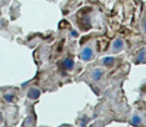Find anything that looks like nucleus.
I'll list each match as a JSON object with an SVG mask.
<instances>
[{
	"label": "nucleus",
	"instance_id": "obj_1",
	"mask_svg": "<svg viewBox=\"0 0 146 127\" xmlns=\"http://www.w3.org/2000/svg\"><path fill=\"white\" fill-rule=\"evenodd\" d=\"M80 58L82 61H90V60L94 58V50H92L91 46H86V48L82 49Z\"/></svg>",
	"mask_w": 146,
	"mask_h": 127
},
{
	"label": "nucleus",
	"instance_id": "obj_2",
	"mask_svg": "<svg viewBox=\"0 0 146 127\" xmlns=\"http://www.w3.org/2000/svg\"><path fill=\"white\" fill-rule=\"evenodd\" d=\"M122 49H124V40H122V39H116V40H114V42H112V46H111L112 52H119V51H121Z\"/></svg>",
	"mask_w": 146,
	"mask_h": 127
},
{
	"label": "nucleus",
	"instance_id": "obj_3",
	"mask_svg": "<svg viewBox=\"0 0 146 127\" xmlns=\"http://www.w3.org/2000/svg\"><path fill=\"white\" fill-rule=\"evenodd\" d=\"M74 66H75V62H74L72 59L66 58V59L62 60V67H64L65 70H68V71H70V70L74 69Z\"/></svg>",
	"mask_w": 146,
	"mask_h": 127
},
{
	"label": "nucleus",
	"instance_id": "obj_4",
	"mask_svg": "<svg viewBox=\"0 0 146 127\" xmlns=\"http://www.w3.org/2000/svg\"><path fill=\"white\" fill-rule=\"evenodd\" d=\"M102 75H104V71H102L101 69H94L92 72H91V79L98 82L102 79Z\"/></svg>",
	"mask_w": 146,
	"mask_h": 127
},
{
	"label": "nucleus",
	"instance_id": "obj_5",
	"mask_svg": "<svg viewBox=\"0 0 146 127\" xmlns=\"http://www.w3.org/2000/svg\"><path fill=\"white\" fill-rule=\"evenodd\" d=\"M40 90L39 89H36V87H31L30 90L28 91V97L30 99V100H36V99H39L40 97Z\"/></svg>",
	"mask_w": 146,
	"mask_h": 127
},
{
	"label": "nucleus",
	"instance_id": "obj_6",
	"mask_svg": "<svg viewBox=\"0 0 146 127\" xmlns=\"http://www.w3.org/2000/svg\"><path fill=\"white\" fill-rule=\"evenodd\" d=\"M101 62L104 66H106V67H111V66L115 64V59L112 58V56H106V58L102 59Z\"/></svg>",
	"mask_w": 146,
	"mask_h": 127
},
{
	"label": "nucleus",
	"instance_id": "obj_7",
	"mask_svg": "<svg viewBox=\"0 0 146 127\" xmlns=\"http://www.w3.org/2000/svg\"><path fill=\"white\" fill-rule=\"evenodd\" d=\"M145 52H146L145 49H141L140 51H139V54L135 59V64H141V62L145 61Z\"/></svg>",
	"mask_w": 146,
	"mask_h": 127
},
{
	"label": "nucleus",
	"instance_id": "obj_8",
	"mask_svg": "<svg viewBox=\"0 0 146 127\" xmlns=\"http://www.w3.org/2000/svg\"><path fill=\"white\" fill-rule=\"evenodd\" d=\"M131 125H132V126H139V125H141V117H140V116L135 115L134 117L131 118Z\"/></svg>",
	"mask_w": 146,
	"mask_h": 127
},
{
	"label": "nucleus",
	"instance_id": "obj_9",
	"mask_svg": "<svg viewBox=\"0 0 146 127\" xmlns=\"http://www.w3.org/2000/svg\"><path fill=\"white\" fill-rule=\"evenodd\" d=\"M4 100L6 102H13V101H14V95H11V93H5V95H4Z\"/></svg>",
	"mask_w": 146,
	"mask_h": 127
},
{
	"label": "nucleus",
	"instance_id": "obj_10",
	"mask_svg": "<svg viewBox=\"0 0 146 127\" xmlns=\"http://www.w3.org/2000/svg\"><path fill=\"white\" fill-rule=\"evenodd\" d=\"M141 28H142V30H144V32L146 34V16L144 19H142V22H141Z\"/></svg>",
	"mask_w": 146,
	"mask_h": 127
},
{
	"label": "nucleus",
	"instance_id": "obj_11",
	"mask_svg": "<svg viewBox=\"0 0 146 127\" xmlns=\"http://www.w3.org/2000/svg\"><path fill=\"white\" fill-rule=\"evenodd\" d=\"M70 34H71L72 38H78V36H79V32H78V31H75V30H71Z\"/></svg>",
	"mask_w": 146,
	"mask_h": 127
}]
</instances>
